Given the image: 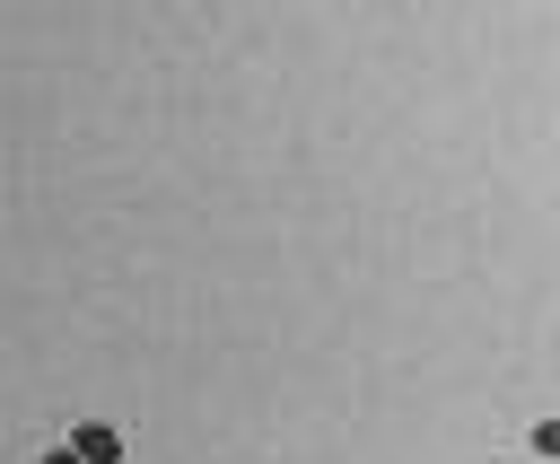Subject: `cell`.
<instances>
[{"mask_svg": "<svg viewBox=\"0 0 560 464\" xmlns=\"http://www.w3.org/2000/svg\"><path fill=\"white\" fill-rule=\"evenodd\" d=\"M61 446H70L79 464H122V429H114V420H79Z\"/></svg>", "mask_w": 560, "mask_h": 464, "instance_id": "6da1fadb", "label": "cell"}, {"mask_svg": "<svg viewBox=\"0 0 560 464\" xmlns=\"http://www.w3.org/2000/svg\"><path fill=\"white\" fill-rule=\"evenodd\" d=\"M525 446H534V455H551V464H560V420H534V429H525Z\"/></svg>", "mask_w": 560, "mask_h": 464, "instance_id": "7a4b0ae2", "label": "cell"}, {"mask_svg": "<svg viewBox=\"0 0 560 464\" xmlns=\"http://www.w3.org/2000/svg\"><path fill=\"white\" fill-rule=\"evenodd\" d=\"M35 464H79V455H70V446H44V455H35Z\"/></svg>", "mask_w": 560, "mask_h": 464, "instance_id": "3957f363", "label": "cell"}]
</instances>
